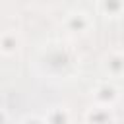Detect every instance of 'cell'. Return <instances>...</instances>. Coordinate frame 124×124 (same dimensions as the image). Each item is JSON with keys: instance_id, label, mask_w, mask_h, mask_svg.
I'll return each mask as SVG.
<instances>
[{"instance_id": "obj_1", "label": "cell", "mask_w": 124, "mask_h": 124, "mask_svg": "<svg viewBox=\"0 0 124 124\" xmlns=\"http://www.w3.org/2000/svg\"><path fill=\"white\" fill-rule=\"evenodd\" d=\"M91 97L99 107H112L118 101V87L112 81H99L91 87Z\"/></svg>"}, {"instance_id": "obj_2", "label": "cell", "mask_w": 124, "mask_h": 124, "mask_svg": "<svg viewBox=\"0 0 124 124\" xmlns=\"http://www.w3.org/2000/svg\"><path fill=\"white\" fill-rule=\"evenodd\" d=\"M64 27L70 33H85L91 27V17L81 10H74L64 17Z\"/></svg>"}, {"instance_id": "obj_3", "label": "cell", "mask_w": 124, "mask_h": 124, "mask_svg": "<svg viewBox=\"0 0 124 124\" xmlns=\"http://www.w3.org/2000/svg\"><path fill=\"white\" fill-rule=\"evenodd\" d=\"M114 112H112V108L110 107H99V105H95V107H91V108H87V112H85V122L87 124H114Z\"/></svg>"}, {"instance_id": "obj_4", "label": "cell", "mask_w": 124, "mask_h": 124, "mask_svg": "<svg viewBox=\"0 0 124 124\" xmlns=\"http://www.w3.org/2000/svg\"><path fill=\"white\" fill-rule=\"evenodd\" d=\"M103 68L108 76L112 78H118L124 74V52L122 50H112L105 56L103 60Z\"/></svg>"}, {"instance_id": "obj_5", "label": "cell", "mask_w": 124, "mask_h": 124, "mask_svg": "<svg viewBox=\"0 0 124 124\" xmlns=\"http://www.w3.org/2000/svg\"><path fill=\"white\" fill-rule=\"evenodd\" d=\"M43 118H45V124H70V120H72L70 110H68L64 105H54V107H50Z\"/></svg>"}, {"instance_id": "obj_6", "label": "cell", "mask_w": 124, "mask_h": 124, "mask_svg": "<svg viewBox=\"0 0 124 124\" xmlns=\"http://www.w3.org/2000/svg\"><path fill=\"white\" fill-rule=\"evenodd\" d=\"M97 8L107 17H118L124 12V2H120V0H103V2L97 4Z\"/></svg>"}, {"instance_id": "obj_7", "label": "cell", "mask_w": 124, "mask_h": 124, "mask_svg": "<svg viewBox=\"0 0 124 124\" xmlns=\"http://www.w3.org/2000/svg\"><path fill=\"white\" fill-rule=\"evenodd\" d=\"M17 45H19V39L14 31H4L0 35V50L4 54H14L17 50Z\"/></svg>"}, {"instance_id": "obj_8", "label": "cell", "mask_w": 124, "mask_h": 124, "mask_svg": "<svg viewBox=\"0 0 124 124\" xmlns=\"http://www.w3.org/2000/svg\"><path fill=\"white\" fill-rule=\"evenodd\" d=\"M21 124H45V118L43 116H37V114H27L21 120Z\"/></svg>"}, {"instance_id": "obj_9", "label": "cell", "mask_w": 124, "mask_h": 124, "mask_svg": "<svg viewBox=\"0 0 124 124\" xmlns=\"http://www.w3.org/2000/svg\"><path fill=\"white\" fill-rule=\"evenodd\" d=\"M0 124H8V112L4 108H0Z\"/></svg>"}]
</instances>
